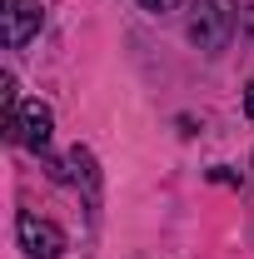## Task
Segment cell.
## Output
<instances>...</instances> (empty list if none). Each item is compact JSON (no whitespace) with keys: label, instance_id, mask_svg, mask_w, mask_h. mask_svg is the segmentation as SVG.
Segmentation results:
<instances>
[{"label":"cell","instance_id":"obj_6","mask_svg":"<svg viewBox=\"0 0 254 259\" xmlns=\"http://www.w3.org/2000/svg\"><path fill=\"white\" fill-rule=\"evenodd\" d=\"M244 115H249V120H254V80H249V85H244Z\"/></svg>","mask_w":254,"mask_h":259},{"label":"cell","instance_id":"obj_1","mask_svg":"<svg viewBox=\"0 0 254 259\" xmlns=\"http://www.w3.org/2000/svg\"><path fill=\"white\" fill-rule=\"evenodd\" d=\"M15 239L30 259H60L65 254V229L55 220H40L35 209H20L15 214Z\"/></svg>","mask_w":254,"mask_h":259},{"label":"cell","instance_id":"obj_3","mask_svg":"<svg viewBox=\"0 0 254 259\" xmlns=\"http://www.w3.org/2000/svg\"><path fill=\"white\" fill-rule=\"evenodd\" d=\"M50 130H55V115H50L40 100H30V105H20L10 140H15V145H25V150H35V155H45V150H50Z\"/></svg>","mask_w":254,"mask_h":259},{"label":"cell","instance_id":"obj_5","mask_svg":"<svg viewBox=\"0 0 254 259\" xmlns=\"http://www.w3.org/2000/svg\"><path fill=\"white\" fill-rule=\"evenodd\" d=\"M140 5H145L150 15H170V10H180L185 0H140Z\"/></svg>","mask_w":254,"mask_h":259},{"label":"cell","instance_id":"obj_4","mask_svg":"<svg viewBox=\"0 0 254 259\" xmlns=\"http://www.w3.org/2000/svg\"><path fill=\"white\" fill-rule=\"evenodd\" d=\"M190 40L199 50H220L224 40H229V20H224V5L220 0H199L190 15Z\"/></svg>","mask_w":254,"mask_h":259},{"label":"cell","instance_id":"obj_2","mask_svg":"<svg viewBox=\"0 0 254 259\" xmlns=\"http://www.w3.org/2000/svg\"><path fill=\"white\" fill-rule=\"evenodd\" d=\"M40 25H45L40 0H0V40H5L10 50H20L25 40H35Z\"/></svg>","mask_w":254,"mask_h":259}]
</instances>
